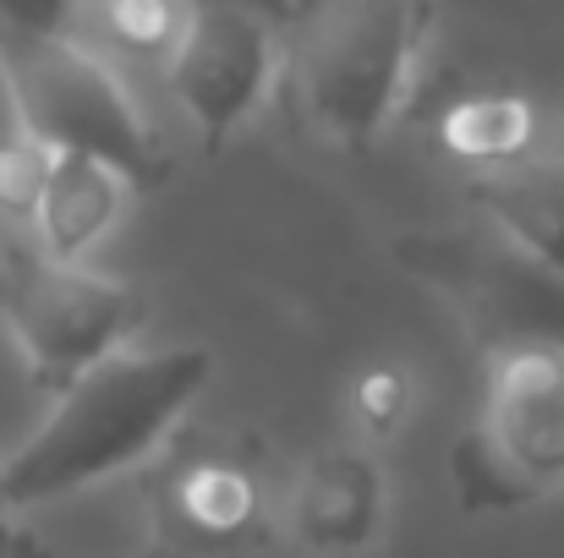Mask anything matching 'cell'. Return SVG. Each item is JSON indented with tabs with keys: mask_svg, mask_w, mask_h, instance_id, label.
<instances>
[{
	"mask_svg": "<svg viewBox=\"0 0 564 558\" xmlns=\"http://www.w3.org/2000/svg\"><path fill=\"white\" fill-rule=\"evenodd\" d=\"M214 378L203 346H121L55 389L44 422L0 455V515L61 504L149 460Z\"/></svg>",
	"mask_w": 564,
	"mask_h": 558,
	"instance_id": "6da1fadb",
	"label": "cell"
},
{
	"mask_svg": "<svg viewBox=\"0 0 564 558\" xmlns=\"http://www.w3.org/2000/svg\"><path fill=\"white\" fill-rule=\"evenodd\" d=\"M427 28L433 0H318L280 66L296 127L324 149L368 154L416 83Z\"/></svg>",
	"mask_w": 564,
	"mask_h": 558,
	"instance_id": "7a4b0ae2",
	"label": "cell"
},
{
	"mask_svg": "<svg viewBox=\"0 0 564 558\" xmlns=\"http://www.w3.org/2000/svg\"><path fill=\"white\" fill-rule=\"evenodd\" d=\"M0 83L17 132L55 154L116 165L132 186L165 176V149L110 61L77 33H0Z\"/></svg>",
	"mask_w": 564,
	"mask_h": 558,
	"instance_id": "3957f363",
	"label": "cell"
},
{
	"mask_svg": "<svg viewBox=\"0 0 564 558\" xmlns=\"http://www.w3.org/2000/svg\"><path fill=\"white\" fill-rule=\"evenodd\" d=\"M466 515L527 510L564 493V340L494 346L477 427L449 455Z\"/></svg>",
	"mask_w": 564,
	"mask_h": 558,
	"instance_id": "277c9868",
	"label": "cell"
},
{
	"mask_svg": "<svg viewBox=\"0 0 564 558\" xmlns=\"http://www.w3.org/2000/svg\"><path fill=\"white\" fill-rule=\"evenodd\" d=\"M0 324L17 340L39 389H66L132 346L143 324V296L99 274L88 258H61L39 236H0Z\"/></svg>",
	"mask_w": 564,
	"mask_h": 558,
	"instance_id": "5b68a950",
	"label": "cell"
},
{
	"mask_svg": "<svg viewBox=\"0 0 564 558\" xmlns=\"http://www.w3.org/2000/svg\"><path fill=\"white\" fill-rule=\"evenodd\" d=\"M280 44L247 0H192L187 28L165 55V83L208 149H225L263 94L280 83Z\"/></svg>",
	"mask_w": 564,
	"mask_h": 558,
	"instance_id": "8992f818",
	"label": "cell"
},
{
	"mask_svg": "<svg viewBox=\"0 0 564 558\" xmlns=\"http://www.w3.org/2000/svg\"><path fill=\"white\" fill-rule=\"evenodd\" d=\"M389 515V488L383 471L362 444H335L318 449L285 493V532L296 548L318 558L368 554Z\"/></svg>",
	"mask_w": 564,
	"mask_h": 558,
	"instance_id": "52a82bcc",
	"label": "cell"
},
{
	"mask_svg": "<svg viewBox=\"0 0 564 558\" xmlns=\"http://www.w3.org/2000/svg\"><path fill=\"white\" fill-rule=\"evenodd\" d=\"M477 214L532 263L564 280V160H510L471 171Z\"/></svg>",
	"mask_w": 564,
	"mask_h": 558,
	"instance_id": "ba28073f",
	"label": "cell"
},
{
	"mask_svg": "<svg viewBox=\"0 0 564 558\" xmlns=\"http://www.w3.org/2000/svg\"><path fill=\"white\" fill-rule=\"evenodd\" d=\"M127 192H132V182L116 165L88 160V154H55L33 236L61 258H88L127 214Z\"/></svg>",
	"mask_w": 564,
	"mask_h": 558,
	"instance_id": "9c48e42d",
	"label": "cell"
},
{
	"mask_svg": "<svg viewBox=\"0 0 564 558\" xmlns=\"http://www.w3.org/2000/svg\"><path fill=\"white\" fill-rule=\"evenodd\" d=\"M444 143H449L471 171L527 160V149H532V105L516 99V94L460 99V105L444 116Z\"/></svg>",
	"mask_w": 564,
	"mask_h": 558,
	"instance_id": "30bf717a",
	"label": "cell"
},
{
	"mask_svg": "<svg viewBox=\"0 0 564 558\" xmlns=\"http://www.w3.org/2000/svg\"><path fill=\"white\" fill-rule=\"evenodd\" d=\"M176 510H182V521L192 526V537L230 543V537H241L258 521L263 499H258V482L247 471H236L225 460H203V466H192L187 477H182Z\"/></svg>",
	"mask_w": 564,
	"mask_h": 558,
	"instance_id": "8fae6325",
	"label": "cell"
},
{
	"mask_svg": "<svg viewBox=\"0 0 564 558\" xmlns=\"http://www.w3.org/2000/svg\"><path fill=\"white\" fill-rule=\"evenodd\" d=\"M99 6V22L116 44L127 50H165L182 39L187 28L192 0H94Z\"/></svg>",
	"mask_w": 564,
	"mask_h": 558,
	"instance_id": "7c38bea8",
	"label": "cell"
},
{
	"mask_svg": "<svg viewBox=\"0 0 564 558\" xmlns=\"http://www.w3.org/2000/svg\"><path fill=\"white\" fill-rule=\"evenodd\" d=\"M50 171H55V149H44L28 132L6 138L0 143V214L33 225L39 203H44V186H50Z\"/></svg>",
	"mask_w": 564,
	"mask_h": 558,
	"instance_id": "4fadbf2b",
	"label": "cell"
},
{
	"mask_svg": "<svg viewBox=\"0 0 564 558\" xmlns=\"http://www.w3.org/2000/svg\"><path fill=\"white\" fill-rule=\"evenodd\" d=\"M351 411H357V433L362 438H389L405 427L411 416V378L400 368H373L357 378L351 389Z\"/></svg>",
	"mask_w": 564,
	"mask_h": 558,
	"instance_id": "5bb4252c",
	"label": "cell"
},
{
	"mask_svg": "<svg viewBox=\"0 0 564 558\" xmlns=\"http://www.w3.org/2000/svg\"><path fill=\"white\" fill-rule=\"evenodd\" d=\"M83 0H0V33H77Z\"/></svg>",
	"mask_w": 564,
	"mask_h": 558,
	"instance_id": "9a60e30c",
	"label": "cell"
}]
</instances>
